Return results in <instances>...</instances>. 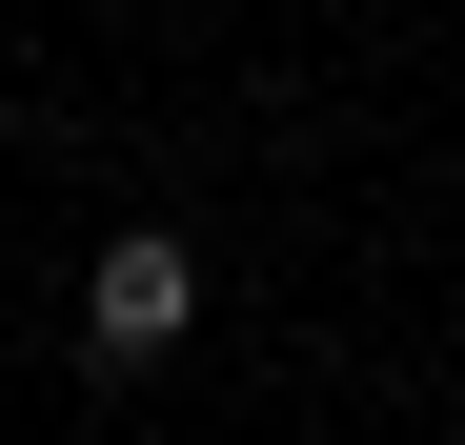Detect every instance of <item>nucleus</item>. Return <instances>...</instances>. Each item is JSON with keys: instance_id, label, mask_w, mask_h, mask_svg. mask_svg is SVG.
<instances>
[{"instance_id": "f257e3e1", "label": "nucleus", "mask_w": 465, "mask_h": 445, "mask_svg": "<svg viewBox=\"0 0 465 445\" xmlns=\"http://www.w3.org/2000/svg\"><path fill=\"white\" fill-rule=\"evenodd\" d=\"M183 324H203V263H183V222H122V243L82 263V344H102V364H163Z\"/></svg>"}]
</instances>
